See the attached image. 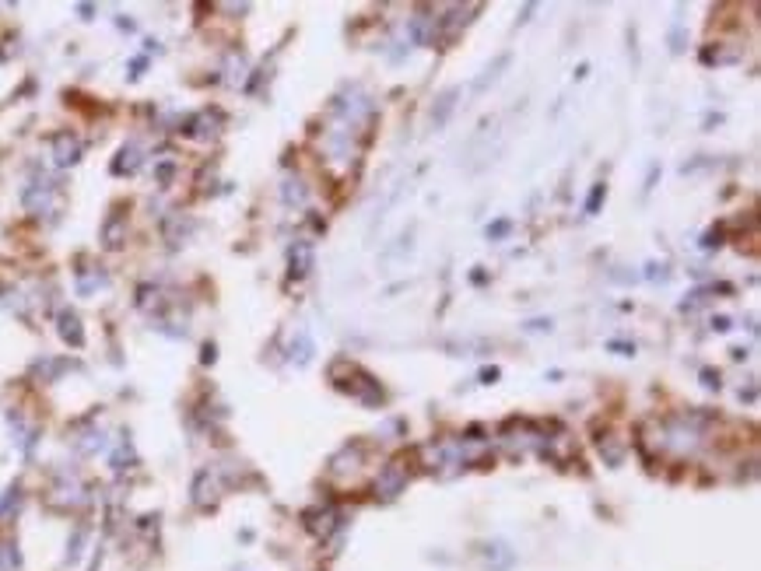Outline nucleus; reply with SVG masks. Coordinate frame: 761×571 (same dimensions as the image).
<instances>
[{"instance_id":"obj_1","label":"nucleus","mask_w":761,"mask_h":571,"mask_svg":"<svg viewBox=\"0 0 761 571\" xmlns=\"http://www.w3.org/2000/svg\"><path fill=\"white\" fill-rule=\"evenodd\" d=\"M81 158V140L74 137V133H56L53 137V162L56 165H74Z\"/></svg>"},{"instance_id":"obj_2","label":"nucleus","mask_w":761,"mask_h":571,"mask_svg":"<svg viewBox=\"0 0 761 571\" xmlns=\"http://www.w3.org/2000/svg\"><path fill=\"white\" fill-rule=\"evenodd\" d=\"M56 329H60L63 344H71V347H81V344H85V329H81V319H78V312L63 309V312L56 316Z\"/></svg>"},{"instance_id":"obj_3","label":"nucleus","mask_w":761,"mask_h":571,"mask_svg":"<svg viewBox=\"0 0 761 571\" xmlns=\"http://www.w3.org/2000/svg\"><path fill=\"white\" fill-rule=\"evenodd\" d=\"M25 207H29L32 214H49V207H53V186H49V182L29 186V190H25Z\"/></svg>"},{"instance_id":"obj_4","label":"nucleus","mask_w":761,"mask_h":571,"mask_svg":"<svg viewBox=\"0 0 761 571\" xmlns=\"http://www.w3.org/2000/svg\"><path fill=\"white\" fill-rule=\"evenodd\" d=\"M544 459H554V463H568L572 456H576V446H572V438L568 435H558V438H548V446H544Z\"/></svg>"},{"instance_id":"obj_5","label":"nucleus","mask_w":761,"mask_h":571,"mask_svg":"<svg viewBox=\"0 0 761 571\" xmlns=\"http://www.w3.org/2000/svg\"><path fill=\"white\" fill-rule=\"evenodd\" d=\"M309 270H312V245L295 242V249H292V277H305Z\"/></svg>"},{"instance_id":"obj_6","label":"nucleus","mask_w":761,"mask_h":571,"mask_svg":"<svg viewBox=\"0 0 761 571\" xmlns=\"http://www.w3.org/2000/svg\"><path fill=\"white\" fill-rule=\"evenodd\" d=\"M137 165H141V151L133 148V144H127L120 155H116V162H113V172L116 175H133L137 172Z\"/></svg>"},{"instance_id":"obj_7","label":"nucleus","mask_w":761,"mask_h":571,"mask_svg":"<svg viewBox=\"0 0 761 571\" xmlns=\"http://www.w3.org/2000/svg\"><path fill=\"white\" fill-rule=\"evenodd\" d=\"M400 488H404V470H400V463H389L386 473H382V480H379V490L386 498H393Z\"/></svg>"},{"instance_id":"obj_8","label":"nucleus","mask_w":761,"mask_h":571,"mask_svg":"<svg viewBox=\"0 0 761 571\" xmlns=\"http://www.w3.org/2000/svg\"><path fill=\"white\" fill-rule=\"evenodd\" d=\"M123 235H127V225H123V217H109V221H106V228H102V242H106V249H116V245H123Z\"/></svg>"},{"instance_id":"obj_9","label":"nucleus","mask_w":761,"mask_h":571,"mask_svg":"<svg viewBox=\"0 0 761 571\" xmlns=\"http://www.w3.org/2000/svg\"><path fill=\"white\" fill-rule=\"evenodd\" d=\"M428 25H435V18H422V14H418V18H411V39L418 42V46H428Z\"/></svg>"},{"instance_id":"obj_10","label":"nucleus","mask_w":761,"mask_h":571,"mask_svg":"<svg viewBox=\"0 0 761 571\" xmlns=\"http://www.w3.org/2000/svg\"><path fill=\"white\" fill-rule=\"evenodd\" d=\"M281 197H285V204H305V186H302V179H288L285 190H281Z\"/></svg>"},{"instance_id":"obj_11","label":"nucleus","mask_w":761,"mask_h":571,"mask_svg":"<svg viewBox=\"0 0 761 571\" xmlns=\"http://www.w3.org/2000/svg\"><path fill=\"white\" fill-rule=\"evenodd\" d=\"M453 98H456V91H446V95L439 98V113H431V123H435V126H442L446 116L453 113Z\"/></svg>"},{"instance_id":"obj_12","label":"nucleus","mask_w":761,"mask_h":571,"mask_svg":"<svg viewBox=\"0 0 761 571\" xmlns=\"http://www.w3.org/2000/svg\"><path fill=\"white\" fill-rule=\"evenodd\" d=\"M102 284H106V274H98V270H95V274H88V277L78 281V291H81V294H91V291H98Z\"/></svg>"},{"instance_id":"obj_13","label":"nucleus","mask_w":761,"mask_h":571,"mask_svg":"<svg viewBox=\"0 0 761 571\" xmlns=\"http://www.w3.org/2000/svg\"><path fill=\"white\" fill-rule=\"evenodd\" d=\"M603 197H607V186H603V182H596V186H593V193H590V200H586V214H596Z\"/></svg>"},{"instance_id":"obj_14","label":"nucleus","mask_w":761,"mask_h":571,"mask_svg":"<svg viewBox=\"0 0 761 571\" xmlns=\"http://www.w3.org/2000/svg\"><path fill=\"white\" fill-rule=\"evenodd\" d=\"M0 568L4 571L18 568V554H14V547H11V543H7V547H0Z\"/></svg>"},{"instance_id":"obj_15","label":"nucleus","mask_w":761,"mask_h":571,"mask_svg":"<svg viewBox=\"0 0 761 571\" xmlns=\"http://www.w3.org/2000/svg\"><path fill=\"white\" fill-rule=\"evenodd\" d=\"M14 505H18V488H11L7 490V498H0V515H4V512H11Z\"/></svg>"},{"instance_id":"obj_16","label":"nucleus","mask_w":761,"mask_h":571,"mask_svg":"<svg viewBox=\"0 0 761 571\" xmlns=\"http://www.w3.org/2000/svg\"><path fill=\"white\" fill-rule=\"evenodd\" d=\"M144 67H148V60H144V56H137V60L130 63V71H133L130 78H141V71H144Z\"/></svg>"},{"instance_id":"obj_17","label":"nucleus","mask_w":761,"mask_h":571,"mask_svg":"<svg viewBox=\"0 0 761 571\" xmlns=\"http://www.w3.org/2000/svg\"><path fill=\"white\" fill-rule=\"evenodd\" d=\"M506 232H509V221H499L495 228H488V235H491V239H499V235H506Z\"/></svg>"},{"instance_id":"obj_18","label":"nucleus","mask_w":761,"mask_h":571,"mask_svg":"<svg viewBox=\"0 0 761 571\" xmlns=\"http://www.w3.org/2000/svg\"><path fill=\"white\" fill-rule=\"evenodd\" d=\"M713 326L719 329V333H726V329H730V319H726V316H719V319H713Z\"/></svg>"},{"instance_id":"obj_19","label":"nucleus","mask_w":761,"mask_h":571,"mask_svg":"<svg viewBox=\"0 0 761 571\" xmlns=\"http://www.w3.org/2000/svg\"><path fill=\"white\" fill-rule=\"evenodd\" d=\"M481 379H484V382H495V379H499V368H488V371H481Z\"/></svg>"}]
</instances>
